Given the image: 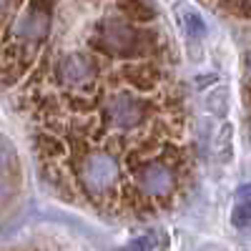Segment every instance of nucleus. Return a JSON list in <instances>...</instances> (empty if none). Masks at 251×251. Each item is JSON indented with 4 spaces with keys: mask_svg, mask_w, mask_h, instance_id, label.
<instances>
[{
    "mask_svg": "<svg viewBox=\"0 0 251 251\" xmlns=\"http://www.w3.org/2000/svg\"><path fill=\"white\" fill-rule=\"evenodd\" d=\"M146 33H138L128 20L118 18H106L100 20L93 30L91 46L111 58H138L149 53V43H146Z\"/></svg>",
    "mask_w": 251,
    "mask_h": 251,
    "instance_id": "nucleus-1",
    "label": "nucleus"
},
{
    "mask_svg": "<svg viewBox=\"0 0 251 251\" xmlns=\"http://www.w3.org/2000/svg\"><path fill=\"white\" fill-rule=\"evenodd\" d=\"M50 0H33L28 13L15 23V33L20 43L25 46H40L50 33Z\"/></svg>",
    "mask_w": 251,
    "mask_h": 251,
    "instance_id": "nucleus-2",
    "label": "nucleus"
},
{
    "mask_svg": "<svg viewBox=\"0 0 251 251\" xmlns=\"http://www.w3.org/2000/svg\"><path fill=\"white\" fill-rule=\"evenodd\" d=\"M231 224L236 228H251V183L241 186L236 191L234 211H231Z\"/></svg>",
    "mask_w": 251,
    "mask_h": 251,
    "instance_id": "nucleus-3",
    "label": "nucleus"
},
{
    "mask_svg": "<svg viewBox=\"0 0 251 251\" xmlns=\"http://www.w3.org/2000/svg\"><path fill=\"white\" fill-rule=\"evenodd\" d=\"M216 158L221 166L231 163L234 158V126L231 123H221V128L216 133Z\"/></svg>",
    "mask_w": 251,
    "mask_h": 251,
    "instance_id": "nucleus-4",
    "label": "nucleus"
},
{
    "mask_svg": "<svg viewBox=\"0 0 251 251\" xmlns=\"http://www.w3.org/2000/svg\"><path fill=\"white\" fill-rule=\"evenodd\" d=\"M121 10L128 15V20H138V23H146V20H153V8L143 0H123Z\"/></svg>",
    "mask_w": 251,
    "mask_h": 251,
    "instance_id": "nucleus-5",
    "label": "nucleus"
},
{
    "mask_svg": "<svg viewBox=\"0 0 251 251\" xmlns=\"http://www.w3.org/2000/svg\"><path fill=\"white\" fill-rule=\"evenodd\" d=\"M183 28H186V33L191 35V38H199V35H203V33H206L201 15H199V13H194V10H186V13H183Z\"/></svg>",
    "mask_w": 251,
    "mask_h": 251,
    "instance_id": "nucleus-6",
    "label": "nucleus"
},
{
    "mask_svg": "<svg viewBox=\"0 0 251 251\" xmlns=\"http://www.w3.org/2000/svg\"><path fill=\"white\" fill-rule=\"evenodd\" d=\"M20 3H23V0H3V35L10 30V20H13V13H18Z\"/></svg>",
    "mask_w": 251,
    "mask_h": 251,
    "instance_id": "nucleus-7",
    "label": "nucleus"
},
{
    "mask_svg": "<svg viewBox=\"0 0 251 251\" xmlns=\"http://www.w3.org/2000/svg\"><path fill=\"white\" fill-rule=\"evenodd\" d=\"M149 244H151L149 239L141 236L138 241H133V244H131V249H128V251H151V246H149Z\"/></svg>",
    "mask_w": 251,
    "mask_h": 251,
    "instance_id": "nucleus-8",
    "label": "nucleus"
},
{
    "mask_svg": "<svg viewBox=\"0 0 251 251\" xmlns=\"http://www.w3.org/2000/svg\"><path fill=\"white\" fill-rule=\"evenodd\" d=\"M249 71H251V58H249Z\"/></svg>",
    "mask_w": 251,
    "mask_h": 251,
    "instance_id": "nucleus-9",
    "label": "nucleus"
}]
</instances>
